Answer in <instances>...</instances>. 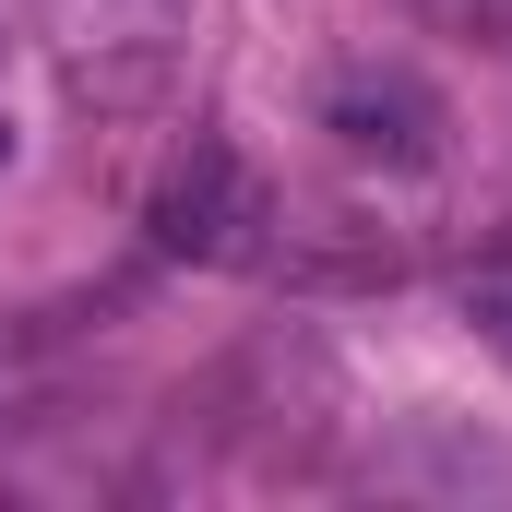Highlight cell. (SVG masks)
Here are the masks:
<instances>
[{"mask_svg":"<svg viewBox=\"0 0 512 512\" xmlns=\"http://www.w3.org/2000/svg\"><path fill=\"white\" fill-rule=\"evenodd\" d=\"M36 36L60 60V96L96 120H155L191 60V0H36Z\"/></svg>","mask_w":512,"mask_h":512,"instance_id":"cell-1","label":"cell"},{"mask_svg":"<svg viewBox=\"0 0 512 512\" xmlns=\"http://www.w3.org/2000/svg\"><path fill=\"white\" fill-rule=\"evenodd\" d=\"M274 191H262V167L239 143H215V131H191L179 155H167V179H155V203H143V239L167 262H203V274H239V262H274Z\"/></svg>","mask_w":512,"mask_h":512,"instance_id":"cell-2","label":"cell"},{"mask_svg":"<svg viewBox=\"0 0 512 512\" xmlns=\"http://www.w3.org/2000/svg\"><path fill=\"white\" fill-rule=\"evenodd\" d=\"M322 131L358 155V167H393V179H417V167H441V96H429V72L417 60H346L334 84H322Z\"/></svg>","mask_w":512,"mask_h":512,"instance_id":"cell-3","label":"cell"},{"mask_svg":"<svg viewBox=\"0 0 512 512\" xmlns=\"http://www.w3.org/2000/svg\"><path fill=\"white\" fill-rule=\"evenodd\" d=\"M453 298H465V334H477V346L512 370V227H501L477 262H465V286H453Z\"/></svg>","mask_w":512,"mask_h":512,"instance_id":"cell-4","label":"cell"},{"mask_svg":"<svg viewBox=\"0 0 512 512\" xmlns=\"http://www.w3.org/2000/svg\"><path fill=\"white\" fill-rule=\"evenodd\" d=\"M0 167H12V120H0Z\"/></svg>","mask_w":512,"mask_h":512,"instance_id":"cell-5","label":"cell"}]
</instances>
